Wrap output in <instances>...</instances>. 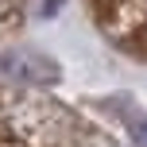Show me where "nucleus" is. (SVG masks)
Masks as SVG:
<instances>
[{
  "instance_id": "obj_1",
  "label": "nucleus",
  "mask_w": 147,
  "mask_h": 147,
  "mask_svg": "<svg viewBox=\"0 0 147 147\" xmlns=\"http://www.w3.org/2000/svg\"><path fill=\"white\" fill-rule=\"evenodd\" d=\"M0 74L8 81H20V85H54L62 78L58 62L43 51H4L0 54Z\"/></svg>"
},
{
  "instance_id": "obj_2",
  "label": "nucleus",
  "mask_w": 147,
  "mask_h": 147,
  "mask_svg": "<svg viewBox=\"0 0 147 147\" xmlns=\"http://www.w3.org/2000/svg\"><path fill=\"white\" fill-rule=\"evenodd\" d=\"M132 140L140 147H147V120H136V124H132Z\"/></svg>"
}]
</instances>
